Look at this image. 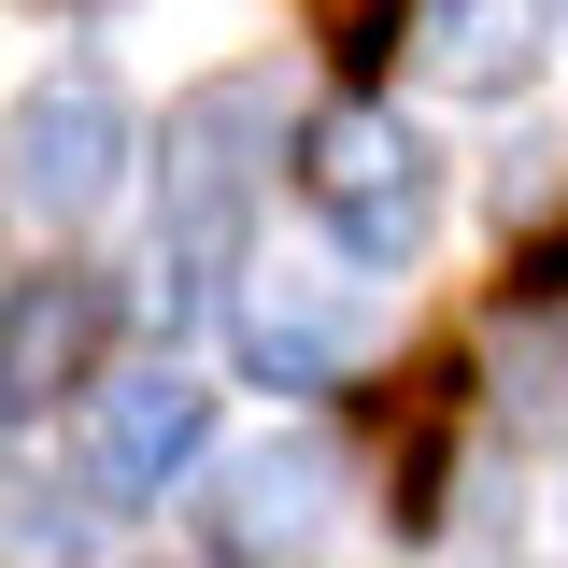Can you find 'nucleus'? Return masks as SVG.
<instances>
[{
  "label": "nucleus",
  "instance_id": "4",
  "mask_svg": "<svg viewBox=\"0 0 568 568\" xmlns=\"http://www.w3.org/2000/svg\"><path fill=\"white\" fill-rule=\"evenodd\" d=\"M355 271V256H342ZM342 271H242V298H227V342H242V369L256 384H284V398H313V384H342L355 342H369V298H355Z\"/></svg>",
  "mask_w": 568,
  "mask_h": 568
},
{
  "label": "nucleus",
  "instance_id": "5",
  "mask_svg": "<svg viewBox=\"0 0 568 568\" xmlns=\"http://www.w3.org/2000/svg\"><path fill=\"white\" fill-rule=\"evenodd\" d=\"M100 342H114V284L100 271H29L0 284V413H58L100 384Z\"/></svg>",
  "mask_w": 568,
  "mask_h": 568
},
{
  "label": "nucleus",
  "instance_id": "10",
  "mask_svg": "<svg viewBox=\"0 0 568 568\" xmlns=\"http://www.w3.org/2000/svg\"><path fill=\"white\" fill-rule=\"evenodd\" d=\"M540 284H568V227H555V242H540Z\"/></svg>",
  "mask_w": 568,
  "mask_h": 568
},
{
  "label": "nucleus",
  "instance_id": "6",
  "mask_svg": "<svg viewBox=\"0 0 568 568\" xmlns=\"http://www.w3.org/2000/svg\"><path fill=\"white\" fill-rule=\"evenodd\" d=\"M200 511H213V540L227 555H313L327 526H342V440H256V455H227L200 484Z\"/></svg>",
  "mask_w": 568,
  "mask_h": 568
},
{
  "label": "nucleus",
  "instance_id": "7",
  "mask_svg": "<svg viewBox=\"0 0 568 568\" xmlns=\"http://www.w3.org/2000/svg\"><path fill=\"white\" fill-rule=\"evenodd\" d=\"M200 455H213V398L185 384V369L100 384V484H114V497H171Z\"/></svg>",
  "mask_w": 568,
  "mask_h": 568
},
{
  "label": "nucleus",
  "instance_id": "3",
  "mask_svg": "<svg viewBox=\"0 0 568 568\" xmlns=\"http://www.w3.org/2000/svg\"><path fill=\"white\" fill-rule=\"evenodd\" d=\"M298 185H313V213H327V242H342L355 271H398V256H426V227H440V156H426V129H398L384 100L327 114Z\"/></svg>",
  "mask_w": 568,
  "mask_h": 568
},
{
  "label": "nucleus",
  "instance_id": "1",
  "mask_svg": "<svg viewBox=\"0 0 568 568\" xmlns=\"http://www.w3.org/2000/svg\"><path fill=\"white\" fill-rule=\"evenodd\" d=\"M284 171V71H213L200 100H171V142H156V256H142V298L156 327L213 313L242 284V242H256V185Z\"/></svg>",
  "mask_w": 568,
  "mask_h": 568
},
{
  "label": "nucleus",
  "instance_id": "8",
  "mask_svg": "<svg viewBox=\"0 0 568 568\" xmlns=\"http://www.w3.org/2000/svg\"><path fill=\"white\" fill-rule=\"evenodd\" d=\"M555 43V0H426V85L455 100H511Z\"/></svg>",
  "mask_w": 568,
  "mask_h": 568
},
{
  "label": "nucleus",
  "instance_id": "9",
  "mask_svg": "<svg viewBox=\"0 0 568 568\" xmlns=\"http://www.w3.org/2000/svg\"><path fill=\"white\" fill-rule=\"evenodd\" d=\"M0 555L14 568H100V511L71 484H0Z\"/></svg>",
  "mask_w": 568,
  "mask_h": 568
},
{
  "label": "nucleus",
  "instance_id": "2",
  "mask_svg": "<svg viewBox=\"0 0 568 568\" xmlns=\"http://www.w3.org/2000/svg\"><path fill=\"white\" fill-rule=\"evenodd\" d=\"M129 200V100L100 71H43L14 114H0V213H29L43 242L100 227Z\"/></svg>",
  "mask_w": 568,
  "mask_h": 568
}]
</instances>
